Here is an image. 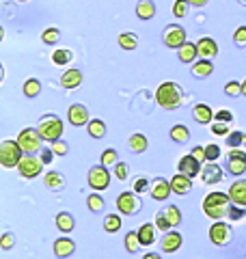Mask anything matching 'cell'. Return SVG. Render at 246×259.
Masks as SVG:
<instances>
[{
	"label": "cell",
	"instance_id": "56",
	"mask_svg": "<svg viewBox=\"0 0 246 259\" xmlns=\"http://www.w3.org/2000/svg\"><path fill=\"white\" fill-rule=\"evenodd\" d=\"M188 3H190V7H205L210 0H188Z\"/></svg>",
	"mask_w": 246,
	"mask_h": 259
},
{
	"label": "cell",
	"instance_id": "49",
	"mask_svg": "<svg viewBox=\"0 0 246 259\" xmlns=\"http://www.w3.org/2000/svg\"><path fill=\"white\" fill-rule=\"evenodd\" d=\"M13 244H15V238H13V233H5V236L0 238V248H3V250H9Z\"/></svg>",
	"mask_w": 246,
	"mask_h": 259
},
{
	"label": "cell",
	"instance_id": "30",
	"mask_svg": "<svg viewBox=\"0 0 246 259\" xmlns=\"http://www.w3.org/2000/svg\"><path fill=\"white\" fill-rule=\"evenodd\" d=\"M171 139H173L175 143H186L188 139H190V130H188L186 125H182V123H179V125H173V127H171Z\"/></svg>",
	"mask_w": 246,
	"mask_h": 259
},
{
	"label": "cell",
	"instance_id": "53",
	"mask_svg": "<svg viewBox=\"0 0 246 259\" xmlns=\"http://www.w3.org/2000/svg\"><path fill=\"white\" fill-rule=\"evenodd\" d=\"M242 132H233V134H229V139H227V143H229V147H237V145H242Z\"/></svg>",
	"mask_w": 246,
	"mask_h": 259
},
{
	"label": "cell",
	"instance_id": "6",
	"mask_svg": "<svg viewBox=\"0 0 246 259\" xmlns=\"http://www.w3.org/2000/svg\"><path fill=\"white\" fill-rule=\"evenodd\" d=\"M41 136H39V130H32V127H24L20 136H18V143L24 153H37L41 151Z\"/></svg>",
	"mask_w": 246,
	"mask_h": 259
},
{
	"label": "cell",
	"instance_id": "44",
	"mask_svg": "<svg viewBox=\"0 0 246 259\" xmlns=\"http://www.w3.org/2000/svg\"><path fill=\"white\" fill-rule=\"evenodd\" d=\"M233 44L237 48H246V26H240L233 32Z\"/></svg>",
	"mask_w": 246,
	"mask_h": 259
},
{
	"label": "cell",
	"instance_id": "12",
	"mask_svg": "<svg viewBox=\"0 0 246 259\" xmlns=\"http://www.w3.org/2000/svg\"><path fill=\"white\" fill-rule=\"evenodd\" d=\"M67 119H69V123L71 125H89V108L87 106H82V104H73V106H69L67 110Z\"/></svg>",
	"mask_w": 246,
	"mask_h": 259
},
{
	"label": "cell",
	"instance_id": "35",
	"mask_svg": "<svg viewBox=\"0 0 246 259\" xmlns=\"http://www.w3.org/2000/svg\"><path fill=\"white\" fill-rule=\"evenodd\" d=\"M104 229L108 231V233H117L121 229V216L117 214H108L104 218Z\"/></svg>",
	"mask_w": 246,
	"mask_h": 259
},
{
	"label": "cell",
	"instance_id": "52",
	"mask_svg": "<svg viewBox=\"0 0 246 259\" xmlns=\"http://www.w3.org/2000/svg\"><path fill=\"white\" fill-rule=\"evenodd\" d=\"M147 188H151V186H149V182H147L145 177H136V182H134V192H138V194H141V192H145Z\"/></svg>",
	"mask_w": 246,
	"mask_h": 259
},
{
	"label": "cell",
	"instance_id": "60",
	"mask_svg": "<svg viewBox=\"0 0 246 259\" xmlns=\"http://www.w3.org/2000/svg\"><path fill=\"white\" fill-rule=\"evenodd\" d=\"M18 3H28V0H18Z\"/></svg>",
	"mask_w": 246,
	"mask_h": 259
},
{
	"label": "cell",
	"instance_id": "2",
	"mask_svg": "<svg viewBox=\"0 0 246 259\" xmlns=\"http://www.w3.org/2000/svg\"><path fill=\"white\" fill-rule=\"evenodd\" d=\"M182 89L175 82H162L155 91V102L160 104V108L164 110H175L182 104Z\"/></svg>",
	"mask_w": 246,
	"mask_h": 259
},
{
	"label": "cell",
	"instance_id": "47",
	"mask_svg": "<svg viewBox=\"0 0 246 259\" xmlns=\"http://www.w3.org/2000/svg\"><path fill=\"white\" fill-rule=\"evenodd\" d=\"M205 153H208V162H216L218 158H220V147L218 145H208V147H205Z\"/></svg>",
	"mask_w": 246,
	"mask_h": 259
},
{
	"label": "cell",
	"instance_id": "59",
	"mask_svg": "<svg viewBox=\"0 0 246 259\" xmlns=\"http://www.w3.org/2000/svg\"><path fill=\"white\" fill-rule=\"evenodd\" d=\"M240 147H244V149H246V134L242 136V145H240Z\"/></svg>",
	"mask_w": 246,
	"mask_h": 259
},
{
	"label": "cell",
	"instance_id": "36",
	"mask_svg": "<svg viewBox=\"0 0 246 259\" xmlns=\"http://www.w3.org/2000/svg\"><path fill=\"white\" fill-rule=\"evenodd\" d=\"M71 59H73V54H71V50H67V48H59V50L52 52L54 65H65V63H69Z\"/></svg>",
	"mask_w": 246,
	"mask_h": 259
},
{
	"label": "cell",
	"instance_id": "25",
	"mask_svg": "<svg viewBox=\"0 0 246 259\" xmlns=\"http://www.w3.org/2000/svg\"><path fill=\"white\" fill-rule=\"evenodd\" d=\"M155 229H158V227L151 225V223H145L141 229H138V238H141L143 246H149V244L155 242Z\"/></svg>",
	"mask_w": 246,
	"mask_h": 259
},
{
	"label": "cell",
	"instance_id": "42",
	"mask_svg": "<svg viewBox=\"0 0 246 259\" xmlns=\"http://www.w3.org/2000/svg\"><path fill=\"white\" fill-rule=\"evenodd\" d=\"M225 95H229V97H240V95H242V84H240V82H235V80L227 82V87H225Z\"/></svg>",
	"mask_w": 246,
	"mask_h": 259
},
{
	"label": "cell",
	"instance_id": "43",
	"mask_svg": "<svg viewBox=\"0 0 246 259\" xmlns=\"http://www.w3.org/2000/svg\"><path fill=\"white\" fill-rule=\"evenodd\" d=\"M117 162H119V156H117V151H114V149H106V151L102 153V164H104V166L117 164Z\"/></svg>",
	"mask_w": 246,
	"mask_h": 259
},
{
	"label": "cell",
	"instance_id": "15",
	"mask_svg": "<svg viewBox=\"0 0 246 259\" xmlns=\"http://www.w3.org/2000/svg\"><path fill=\"white\" fill-rule=\"evenodd\" d=\"M196 48H199L201 59H208V61H212L218 54V44L212 37H201L199 41H196Z\"/></svg>",
	"mask_w": 246,
	"mask_h": 259
},
{
	"label": "cell",
	"instance_id": "34",
	"mask_svg": "<svg viewBox=\"0 0 246 259\" xmlns=\"http://www.w3.org/2000/svg\"><path fill=\"white\" fill-rule=\"evenodd\" d=\"M59 39H61V30L52 26V28H46L44 32H41V41L48 44V46H52V44H59Z\"/></svg>",
	"mask_w": 246,
	"mask_h": 259
},
{
	"label": "cell",
	"instance_id": "29",
	"mask_svg": "<svg viewBox=\"0 0 246 259\" xmlns=\"http://www.w3.org/2000/svg\"><path fill=\"white\" fill-rule=\"evenodd\" d=\"M87 132L91 134L93 139H104V134H106V123H104L102 119H93V121H89Z\"/></svg>",
	"mask_w": 246,
	"mask_h": 259
},
{
	"label": "cell",
	"instance_id": "41",
	"mask_svg": "<svg viewBox=\"0 0 246 259\" xmlns=\"http://www.w3.org/2000/svg\"><path fill=\"white\" fill-rule=\"evenodd\" d=\"M155 227H158L160 231H171V229H173V225L169 223V218H167V214H164V212L155 214Z\"/></svg>",
	"mask_w": 246,
	"mask_h": 259
},
{
	"label": "cell",
	"instance_id": "26",
	"mask_svg": "<svg viewBox=\"0 0 246 259\" xmlns=\"http://www.w3.org/2000/svg\"><path fill=\"white\" fill-rule=\"evenodd\" d=\"M212 71H214V65H212V61H208V59H201V61L192 63V74L196 78H208Z\"/></svg>",
	"mask_w": 246,
	"mask_h": 259
},
{
	"label": "cell",
	"instance_id": "54",
	"mask_svg": "<svg viewBox=\"0 0 246 259\" xmlns=\"http://www.w3.org/2000/svg\"><path fill=\"white\" fill-rule=\"evenodd\" d=\"M192 156L201 162V164H205L208 162V153H205V147H194L192 149Z\"/></svg>",
	"mask_w": 246,
	"mask_h": 259
},
{
	"label": "cell",
	"instance_id": "10",
	"mask_svg": "<svg viewBox=\"0 0 246 259\" xmlns=\"http://www.w3.org/2000/svg\"><path fill=\"white\" fill-rule=\"evenodd\" d=\"M186 44V30L179 24H171L164 30V46L169 48H182Z\"/></svg>",
	"mask_w": 246,
	"mask_h": 259
},
{
	"label": "cell",
	"instance_id": "9",
	"mask_svg": "<svg viewBox=\"0 0 246 259\" xmlns=\"http://www.w3.org/2000/svg\"><path fill=\"white\" fill-rule=\"evenodd\" d=\"M231 238H233V231H231V227L229 225H225V223H214L210 227V240L214 242L216 246H225V244H229L231 242Z\"/></svg>",
	"mask_w": 246,
	"mask_h": 259
},
{
	"label": "cell",
	"instance_id": "31",
	"mask_svg": "<svg viewBox=\"0 0 246 259\" xmlns=\"http://www.w3.org/2000/svg\"><path fill=\"white\" fill-rule=\"evenodd\" d=\"M46 186L50 190H61L63 186H65V177L61 173H54V171L46 173Z\"/></svg>",
	"mask_w": 246,
	"mask_h": 259
},
{
	"label": "cell",
	"instance_id": "55",
	"mask_svg": "<svg viewBox=\"0 0 246 259\" xmlns=\"http://www.w3.org/2000/svg\"><path fill=\"white\" fill-rule=\"evenodd\" d=\"M54 156H56V153L52 149H44V151H41V160H44V164H48V162H50Z\"/></svg>",
	"mask_w": 246,
	"mask_h": 259
},
{
	"label": "cell",
	"instance_id": "8",
	"mask_svg": "<svg viewBox=\"0 0 246 259\" xmlns=\"http://www.w3.org/2000/svg\"><path fill=\"white\" fill-rule=\"evenodd\" d=\"M141 199H138V194L134 192H121L119 197H117V209L121 214H136V212H141Z\"/></svg>",
	"mask_w": 246,
	"mask_h": 259
},
{
	"label": "cell",
	"instance_id": "39",
	"mask_svg": "<svg viewBox=\"0 0 246 259\" xmlns=\"http://www.w3.org/2000/svg\"><path fill=\"white\" fill-rule=\"evenodd\" d=\"M188 9H190V3H188V0H175L173 3V15L175 18H186Z\"/></svg>",
	"mask_w": 246,
	"mask_h": 259
},
{
	"label": "cell",
	"instance_id": "16",
	"mask_svg": "<svg viewBox=\"0 0 246 259\" xmlns=\"http://www.w3.org/2000/svg\"><path fill=\"white\" fill-rule=\"evenodd\" d=\"M229 197L235 205H242L246 207V180H240V182H233L231 188H229Z\"/></svg>",
	"mask_w": 246,
	"mask_h": 259
},
{
	"label": "cell",
	"instance_id": "23",
	"mask_svg": "<svg viewBox=\"0 0 246 259\" xmlns=\"http://www.w3.org/2000/svg\"><path fill=\"white\" fill-rule=\"evenodd\" d=\"M177 56H179V61L182 63H188L190 65L196 56H199V48H196V44H184L182 48H177Z\"/></svg>",
	"mask_w": 246,
	"mask_h": 259
},
{
	"label": "cell",
	"instance_id": "28",
	"mask_svg": "<svg viewBox=\"0 0 246 259\" xmlns=\"http://www.w3.org/2000/svg\"><path fill=\"white\" fill-rule=\"evenodd\" d=\"M117 44L123 48V50H134V48H138V37L134 32H121L117 37Z\"/></svg>",
	"mask_w": 246,
	"mask_h": 259
},
{
	"label": "cell",
	"instance_id": "51",
	"mask_svg": "<svg viewBox=\"0 0 246 259\" xmlns=\"http://www.w3.org/2000/svg\"><path fill=\"white\" fill-rule=\"evenodd\" d=\"M214 117H216V121H223V123H231V121H233V115H231V110H227V108L218 110Z\"/></svg>",
	"mask_w": 246,
	"mask_h": 259
},
{
	"label": "cell",
	"instance_id": "32",
	"mask_svg": "<svg viewBox=\"0 0 246 259\" xmlns=\"http://www.w3.org/2000/svg\"><path fill=\"white\" fill-rule=\"evenodd\" d=\"M22 91H24V95H26V97H37L41 93V82L37 78H28L26 82H24Z\"/></svg>",
	"mask_w": 246,
	"mask_h": 259
},
{
	"label": "cell",
	"instance_id": "57",
	"mask_svg": "<svg viewBox=\"0 0 246 259\" xmlns=\"http://www.w3.org/2000/svg\"><path fill=\"white\" fill-rule=\"evenodd\" d=\"M143 259H162V257H160V255H155V253H147Z\"/></svg>",
	"mask_w": 246,
	"mask_h": 259
},
{
	"label": "cell",
	"instance_id": "24",
	"mask_svg": "<svg viewBox=\"0 0 246 259\" xmlns=\"http://www.w3.org/2000/svg\"><path fill=\"white\" fill-rule=\"evenodd\" d=\"M73 250H76V244L69 238H59L54 242V255L56 257H69Z\"/></svg>",
	"mask_w": 246,
	"mask_h": 259
},
{
	"label": "cell",
	"instance_id": "61",
	"mask_svg": "<svg viewBox=\"0 0 246 259\" xmlns=\"http://www.w3.org/2000/svg\"><path fill=\"white\" fill-rule=\"evenodd\" d=\"M240 3H246V0H240Z\"/></svg>",
	"mask_w": 246,
	"mask_h": 259
},
{
	"label": "cell",
	"instance_id": "27",
	"mask_svg": "<svg viewBox=\"0 0 246 259\" xmlns=\"http://www.w3.org/2000/svg\"><path fill=\"white\" fill-rule=\"evenodd\" d=\"M56 227L63 231V233H69L73 227H76V221H73V216L69 212H61L56 216Z\"/></svg>",
	"mask_w": 246,
	"mask_h": 259
},
{
	"label": "cell",
	"instance_id": "45",
	"mask_svg": "<svg viewBox=\"0 0 246 259\" xmlns=\"http://www.w3.org/2000/svg\"><path fill=\"white\" fill-rule=\"evenodd\" d=\"M50 149L56 153V156H65V153L69 151V145L67 143H63L61 139L59 141H54V143H50Z\"/></svg>",
	"mask_w": 246,
	"mask_h": 259
},
{
	"label": "cell",
	"instance_id": "38",
	"mask_svg": "<svg viewBox=\"0 0 246 259\" xmlns=\"http://www.w3.org/2000/svg\"><path fill=\"white\" fill-rule=\"evenodd\" d=\"M138 246H141V238H138V231H130L126 236V248L128 253H136Z\"/></svg>",
	"mask_w": 246,
	"mask_h": 259
},
{
	"label": "cell",
	"instance_id": "58",
	"mask_svg": "<svg viewBox=\"0 0 246 259\" xmlns=\"http://www.w3.org/2000/svg\"><path fill=\"white\" fill-rule=\"evenodd\" d=\"M242 97H246V80L242 82Z\"/></svg>",
	"mask_w": 246,
	"mask_h": 259
},
{
	"label": "cell",
	"instance_id": "11",
	"mask_svg": "<svg viewBox=\"0 0 246 259\" xmlns=\"http://www.w3.org/2000/svg\"><path fill=\"white\" fill-rule=\"evenodd\" d=\"M227 171L231 175H242L246 171V151L231 149L227 156Z\"/></svg>",
	"mask_w": 246,
	"mask_h": 259
},
{
	"label": "cell",
	"instance_id": "50",
	"mask_svg": "<svg viewBox=\"0 0 246 259\" xmlns=\"http://www.w3.org/2000/svg\"><path fill=\"white\" fill-rule=\"evenodd\" d=\"M114 175H117L121 182L126 180V177H128V164H126V162H117V164H114Z\"/></svg>",
	"mask_w": 246,
	"mask_h": 259
},
{
	"label": "cell",
	"instance_id": "5",
	"mask_svg": "<svg viewBox=\"0 0 246 259\" xmlns=\"http://www.w3.org/2000/svg\"><path fill=\"white\" fill-rule=\"evenodd\" d=\"M18 171L22 173V177L32 180V177H37L41 171H44V160L37 158L35 153H24L20 164H18Z\"/></svg>",
	"mask_w": 246,
	"mask_h": 259
},
{
	"label": "cell",
	"instance_id": "18",
	"mask_svg": "<svg viewBox=\"0 0 246 259\" xmlns=\"http://www.w3.org/2000/svg\"><path fill=\"white\" fill-rule=\"evenodd\" d=\"M203 182L205 184H218L220 180H223V168H220L218 164H214V162H210V164H203Z\"/></svg>",
	"mask_w": 246,
	"mask_h": 259
},
{
	"label": "cell",
	"instance_id": "33",
	"mask_svg": "<svg viewBox=\"0 0 246 259\" xmlns=\"http://www.w3.org/2000/svg\"><path fill=\"white\" fill-rule=\"evenodd\" d=\"M130 149H132L134 153H143L147 149L145 134H132V136H130Z\"/></svg>",
	"mask_w": 246,
	"mask_h": 259
},
{
	"label": "cell",
	"instance_id": "13",
	"mask_svg": "<svg viewBox=\"0 0 246 259\" xmlns=\"http://www.w3.org/2000/svg\"><path fill=\"white\" fill-rule=\"evenodd\" d=\"M177 168H179V173L188 175V177H190V180H192L194 175H199V173L203 171V168H201V162L196 160V158L192 156V153H190V156H184L182 160H179Z\"/></svg>",
	"mask_w": 246,
	"mask_h": 259
},
{
	"label": "cell",
	"instance_id": "22",
	"mask_svg": "<svg viewBox=\"0 0 246 259\" xmlns=\"http://www.w3.org/2000/svg\"><path fill=\"white\" fill-rule=\"evenodd\" d=\"M192 117H194V121L196 123H210L212 119H214V110H212L208 104H196L194 106V110H192Z\"/></svg>",
	"mask_w": 246,
	"mask_h": 259
},
{
	"label": "cell",
	"instance_id": "21",
	"mask_svg": "<svg viewBox=\"0 0 246 259\" xmlns=\"http://www.w3.org/2000/svg\"><path fill=\"white\" fill-rule=\"evenodd\" d=\"M155 3L153 0H138L136 3V15H138V20H151L153 15H155Z\"/></svg>",
	"mask_w": 246,
	"mask_h": 259
},
{
	"label": "cell",
	"instance_id": "20",
	"mask_svg": "<svg viewBox=\"0 0 246 259\" xmlns=\"http://www.w3.org/2000/svg\"><path fill=\"white\" fill-rule=\"evenodd\" d=\"M171 188H173V192H177V194H186V192H190L192 182H190V177L188 175L177 173L173 180H171Z\"/></svg>",
	"mask_w": 246,
	"mask_h": 259
},
{
	"label": "cell",
	"instance_id": "17",
	"mask_svg": "<svg viewBox=\"0 0 246 259\" xmlns=\"http://www.w3.org/2000/svg\"><path fill=\"white\" fill-rule=\"evenodd\" d=\"M160 246H162L164 253H175V250H179V246H182V236H179V233H175V231L164 233Z\"/></svg>",
	"mask_w": 246,
	"mask_h": 259
},
{
	"label": "cell",
	"instance_id": "4",
	"mask_svg": "<svg viewBox=\"0 0 246 259\" xmlns=\"http://www.w3.org/2000/svg\"><path fill=\"white\" fill-rule=\"evenodd\" d=\"M22 160V147L18 141H3L0 145V164L5 168H13L18 166Z\"/></svg>",
	"mask_w": 246,
	"mask_h": 259
},
{
	"label": "cell",
	"instance_id": "40",
	"mask_svg": "<svg viewBox=\"0 0 246 259\" xmlns=\"http://www.w3.org/2000/svg\"><path fill=\"white\" fill-rule=\"evenodd\" d=\"M87 205L91 212H102L104 209V199L100 197V194H89L87 197Z\"/></svg>",
	"mask_w": 246,
	"mask_h": 259
},
{
	"label": "cell",
	"instance_id": "1",
	"mask_svg": "<svg viewBox=\"0 0 246 259\" xmlns=\"http://www.w3.org/2000/svg\"><path fill=\"white\" fill-rule=\"evenodd\" d=\"M231 197L225 192H210L208 197L203 199V212L208 218H214V221H220V218L229 216V209H231Z\"/></svg>",
	"mask_w": 246,
	"mask_h": 259
},
{
	"label": "cell",
	"instance_id": "7",
	"mask_svg": "<svg viewBox=\"0 0 246 259\" xmlns=\"http://www.w3.org/2000/svg\"><path fill=\"white\" fill-rule=\"evenodd\" d=\"M89 186L95 190H106L110 186V173L104 164H97L89 168Z\"/></svg>",
	"mask_w": 246,
	"mask_h": 259
},
{
	"label": "cell",
	"instance_id": "46",
	"mask_svg": "<svg viewBox=\"0 0 246 259\" xmlns=\"http://www.w3.org/2000/svg\"><path fill=\"white\" fill-rule=\"evenodd\" d=\"M244 216H246L244 207H242V205H235V203H231V209H229V218H231V221H242Z\"/></svg>",
	"mask_w": 246,
	"mask_h": 259
},
{
	"label": "cell",
	"instance_id": "14",
	"mask_svg": "<svg viewBox=\"0 0 246 259\" xmlns=\"http://www.w3.org/2000/svg\"><path fill=\"white\" fill-rule=\"evenodd\" d=\"M171 182L169 180H164V177H155V180L151 182V188H149V192H151V197L155 199V201H164V199H169V194H171Z\"/></svg>",
	"mask_w": 246,
	"mask_h": 259
},
{
	"label": "cell",
	"instance_id": "3",
	"mask_svg": "<svg viewBox=\"0 0 246 259\" xmlns=\"http://www.w3.org/2000/svg\"><path fill=\"white\" fill-rule=\"evenodd\" d=\"M37 130H39V136L44 141L54 143V141H59L61 134H63V121L56 115H44L39 119Z\"/></svg>",
	"mask_w": 246,
	"mask_h": 259
},
{
	"label": "cell",
	"instance_id": "48",
	"mask_svg": "<svg viewBox=\"0 0 246 259\" xmlns=\"http://www.w3.org/2000/svg\"><path fill=\"white\" fill-rule=\"evenodd\" d=\"M212 132H214L216 136H229V132H231V130H229V125L223 123V121H216V123L212 125Z\"/></svg>",
	"mask_w": 246,
	"mask_h": 259
},
{
	"label": "cell",
	"instance_id": "37",
	"mask_svg": "<svg viewBox=\"0 0 246 259\" xmlns=\"http://www.w3.org/2000/svg\"><path fill=\"white\" fill-rule=\"evenodd\" d=\"M164 214H167V218H169V223L173 225V227H177L179 223H182V212H179V207L177 205H169V207H164L162 209Z\"/></svg>",
	"mask_w": 246,
	"mask_h": 259
},
{
	"label": "cell",
	"instance_id": "19",
	"mask_svg": "<svg viewBox=\"0 0 246 259\" xmlns=\"http://www.w3.org/2000/svg\"><path fill=\"white\" fill-rule=\"evenodd\" d=\"M82 84V71L80 69H67L65 74L61 76V87L63 89H76Z\"/></svg>",
	"mask_w": 246,
	"mask_h": 259
}]
</instances>
